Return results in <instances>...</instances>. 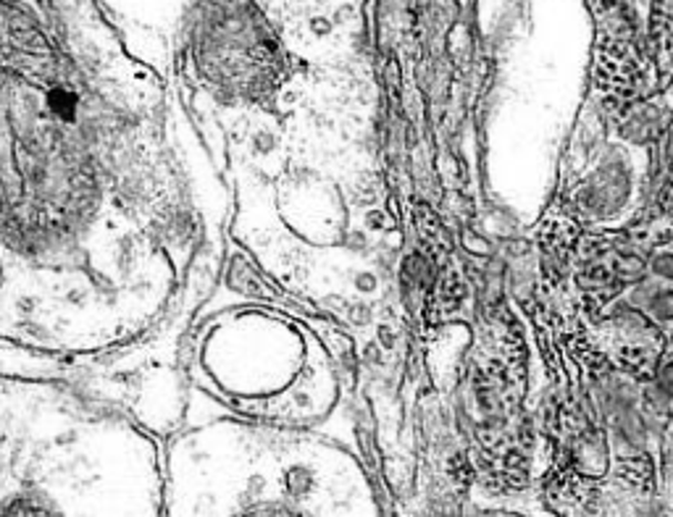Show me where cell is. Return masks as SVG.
<instances>
[{
    "label": "cell",
    "instance_id": "1",
    "mask_svg": "<svg viewBox=\"0 0 673 517\" xmlns=\"http://www.w3.org/2000/svg\"><path fill=\"white\" fill-rule=\"evenodd\" d=\"M163 517H382V509L366 473L342 449L232 428L171 449Z\"/></svg>",
    "mask_w": 673,
    "mask_h": 517
},
{
    "label": "cell",
    "instance_id": "2",
    "mask_svg": "<svg viewBox=\"0 0 673 517\" xmlns=\"http://www.w3.org/2000/svg\"><path fill=\"white\" fill-rule=\"evenodd\" d=\"M429 517H526V515L513 513V509H495V507L463 509V505L453 501V505H442V509H436V513H432Z\"/></svg>",
    "mask_w": 673,
    "mask_h": 517
},
{
    "label": "cell",
    "instance_id": "3",
    "mask_svg": "<svg viewBox=\"0 0 673 517\" xmlns=\"http://www.w3.org/2000/svg\"><path fill=\"white\" fill-rule=\"evenodd\" d=\"M650 313L655 315L657 321L669 323L673 321V290H661L650 297Z\"/></svg>",
    "mask_w": 673,
    "mask_h": 517
},
{
    "label": "cell",
    "instance_id": "4",
    "mask_svg": "<svg viewBox=\"0 0 673 517\" xmlns=\"http://www.w3.org/2000/svg\"><path fill=\"white\" fill-rule=\"evenodd\" d=\"M657 389H661L669 399H673V361L663 365L661 376H657Z\"/></svg>",
    "mask_w": 673,
    "mask_h": 517
}]
</instances>
